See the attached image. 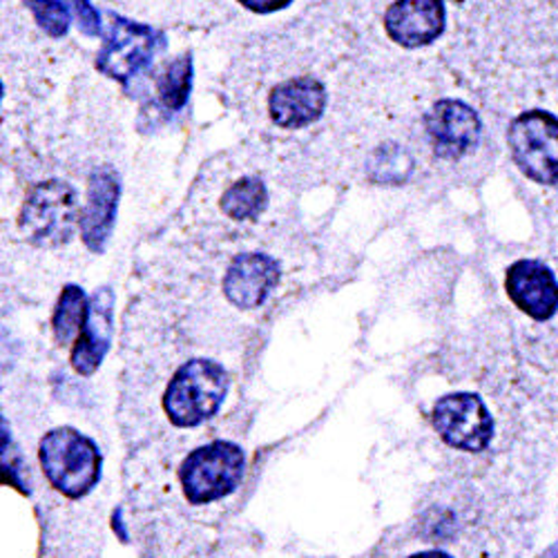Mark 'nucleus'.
I'll return each mask as SVG.
<instances>
[{
  "label": "nucleus",
  "instance_id": "nucleus-1",
  "mask_svg": "<svg viewBox=\"0 0 558 558\" xmlns=\"http://www.w3.org/2000/svg\"><path fill=\"white\" fill-rule=\"evenodd\" d=\"M83 204L78 191L63 179H45L34 183L25 195L19 226L23 238L40 248H59L74 232H81Z\"/></svg>",
  "mask_w": 558,
  "mask_h": 558
},
{
  "label": "nucleus",
  "instance_id": "nucleus-2",
  "mask_svg": "<svg viewBox=\"0 0 558 558\" xmlns=\"http://www.w3.org/2000/svg\"><path fill=\"white\" fill-rule=\"evenodd\" d=\"M38 460L45 481L65 498H83L101 481L104 458L99 445L72 427L45 434Z\"/></svg>",
  "mask_w": 558,
  "mask_h": 558
},
{
  "label": "nucleus",
  "instance_id": "nucleus-3",
  "mask_svg": "<svg viewBox=\"0 0 558 558\" xmlns=\"http://www.w3.org/2000/svg\"><path fill=\"white\" fill-rule=\"evenodd\" d=\"M226 368L206 357L183 362L163 391V411L174 427H197L219 413L228 396Z\"/></svg>",
  "mask_w": 558,
  "mask_h": 558
},
{
  "label": "nucleus",
  "instance_id": "nucleus-4",
  "mask_svg": "<svg viewBox=\"0 0 558 558\" xmlns=\"http://www.w3.org/2000/svg\"><path fill=\"white\" fill-rule=\"evenodd\" d=\"M246 453L230 440H213L183 460L179 483L185 500L208 505L230 496L242 485Z\"/></svg>",
  "mask_w": 558,
  "mask_h": 558
},
{
  "label": "nucleus",
  "instance_id": "nucleus-5",
  "mask_svg": "<svg viewBox=\"0 0 558 558\" xmlns=\"http://www.w3.org/2000/svg\"><path fill=\"white\" fill-rule=\"evenodd\" d=\"M331 104L327 81L311 70L284 74L264 95V117L275 130L313 128Z\"/></svg>",
  "mask_w": 558,
  "mask_h": 558
},
{
  "label": "nucleus",
  "instance_id": "nucleus-6",
  "mask_svg": "<svg viewBox=\"0 0 558 558\" xmlns=\"http://www.w3.org/2000/svg\"><path fill=\"white\" fill-rule=\"evenodd\" d=\"M511 161L538 185H558V117L547 110H527L507 130Z\"/></svg>",
  "mask_w": 558,
  "mask_h": 558
},
{
  "label": "nucleus",
  "instance_id": "nucleus-7",
  "mask_svg": "<svg viewBox=\"0 0 558 558\" xmlns=\"http://www.w3.org/2000/svg\"><path fill=\"white\" fill-rule=\"evenodd\" d=\"M166 48V36L146 23H134L119 14H110L108 32L101 50L97 54V70L128 85L144 70L150 68L153 59Z\"/></svg>",
  "mask_w": 558,
  "mask_h": 558
},
{
  "label": "nucleus",
  "instance_id": "nucleus-8",
  "mask_svg": "<svg viewBox=\"0 0 558 558\" xmlns=\"http://www.w3.org/2000/svg\"><path fill=\"white\" fill-rule=\"evenodd\" d=\"M429 417L438 438L456 451L483 453L494 442L496 421L478 393L456 391L440 396Z\"/></svg>",
  "mask_w": 558,
  "mask_h": 558
},
{
  "label": "nucleus",
  "instance_id": "nucleus-9",
  "mask_svg": "<svg viewBox=\"0 0 558 558\" xmlns=\"http://www.w3.org/2000/svg\"><path fill=\"white\" fill-rule=\"evenodd\" d=\"M427 150L438 161H462L476 153L483 138L478 112L460 99H438L421 119Z\"/></svg>",
  "mask_w": 558,
  "mask_h": 558
},
{
  "label": "nucleus",
  "instance_id": "nucleus-10",
  "mask_svg": "<svg viewBox=\"0 0 558 558\" xmlns=\"http://www.w3.org/2000/svg\"><path fill=\"white\" fill-rule=\"evenodd\" d=\"M385 36L402 50L434 45L447 27L445 0H389L383 14Z\"/></svg>",
  "mask_w": 558,
  "mask_h": 558
},
{
  "label": "nucleus",
  "instance_id": "nucleus-11",
  "mask_svg": "<svg viewBox=\"0 0 558 558\" xmlns=\"http://www.w3.org/2000/svg\"><path fill=\"white\" fill-rule=\"evenodd\" d=\"M279 277H282V266L272 255L259 251L240 253L226 266L221 291L235 308L255 311L272 295Z\"/></svg>",
  "mask_w": 558,
  "mask_h": 558
},
{
  "label": "nucleus",
  "instance_id": "nucleus-12",
  "mask_svg": "<svg viewBox=\"0 0 558 558\" xmlns=\"http://www.w3.org/2000/svg\"><path fill=\"white\" fill-rule=\"evenodd\" d=\"M507 295L521 313L547 322L558 313V277L541 259H519L505 277Z\"/></svg>",
  "mask_w": 558,
  "mask_h": 558
},
{
  "label": "nucleus",
  "instance_id": "nucleus-13",
  "mask_svg": "<svg viewBox=\"0 0 558 558\" xmlns=\"http://www.w3.org/2000/svg\"><path fill=\"white\" fill-rule=\"evenodd\" d=\"M119 208V177L110 166L89 177L81 215V238L92 253H101L112 235Z\"/></svg>",
  "mask_w": 558,
  "mask_h": 558
},
{
  "label": "nucleus",
  "instance_id": "nucleus-14",
  "mask_svg": "<svg viewBox=\"0 0 558 558\" xmlns=\"http://www.w3.org/2000/svg\"><path fill=\"white\" fill-rule=\"evenodd\" d=\"M114 293L101 289L89 298V313L78 340L72 347L70 364L78 376H92L110 351L114 331Z\"/></svg>",
  "mask_w": 558,
  "mask_h": 558
},
{
  "label": "nucleus",
  "instance_id": "nucleus-15",
  "mask_svg": "<svg viewBox=\"0 0 558 558\" xmlns=\"http://www.w3.org/2000/svg\"><path fill=\"white\" fill-rule=\"evenodd\" d=\"M32 8L34 19L52 38H63L70 29L72 19L78 21V29L85 36L101 34V14L89 0H25Z\"/></svg>",
  "mask_w": 558,
  "mask_h": 558
},
{
  "label": "nucleus",
  "instance_id": "nucleus-16",
  "mask_svg": "<svg viewBox=\"0 0 558 558\" xmlns=\"http://www.w3.org/2000/svg\"><path fill=\"white\" fill-rule=\"evenodd\" d=\"M270 206L268 185L259 174L244 172L226 183L223 193L219 195V213L230 223H253L259 221L262 215Z\"/></svg>",
  "mask_w": 558,
  "mask_h": 558
},
{
  "label": "nucleus",
  "instance_id": "nucleus-17",
  "mask_svg": "<svg viewBox=\"0 0 558 558\" xmlns=\"http://www.w3.org/2000/svg\"><path fill=\"white\" fill-rule=\"evenodd\" d=\"M89 313V298L76 284H68L52 313V333L57 344L74 347Z\"/></svg>",
  "mask_w": 558,
  "mask_h": 558
},
{
  "label": "nucleus",
  "instance_id": "nucleus-18",
  "mask_svg": "<svg viewBox=\"0 0 558 558\" xmlns=\"http://www.w3.org/2000/svg\"><path fill=\"white\" fill-rule=\"evenodd\" d=\"M191 87H193V59L191 54H181L172 63H168L163 72L157 76V83H155L157 104L166 112L174 114L189 104Z\"/></svg>",
  "mask_w": 558,
  "mask_h": 558
},
{
  "label": "nucleus",
  "instance_id": "nucleus-19",
  "mask_svg": "<svg viewBox=\"0 0 558 558\" xmlns=\"http://www.w3.org/2000/svg\"><path fill=\"white\" fill-rule=\"evenodd\" d=\"M413 166L415 163L409 148L400 144H383L366 157V179L380 185L402 183L411 177Z\"/></svg>",
  "mask_w": 558,
  "mask_h": 558
},
{
  "label": "nucleus",
  "instance_id": "nucleus-20",
  "mask_svg": "<svg viewBox=\"0 0 558 558\" xmlns=\"http://www.w3.org/2000/svg\"><path fill=\"white\" fill-rule=\"evenodd\" d=\"M238 3L253 12V14H259V16H268V14H275V12H282L287 10L293 0H238Z\"/></svg>",
  "mask_w": 558,
  "mask_h": 558
},
{
  "label": "nucleus",
  "instance_id": "nucleus-21",
  "mask_svg": "<svg viewBox=\"0 0 558 558\" xmlns=\"http://www.w3.org/2000/svg\"><path fill=\"white\" fill-rule=\"evenodd\" d=\"M407 558H453V556L449 551H445V549H423V551H415V554H411Z\"/></svg>",
  "mask_w": 558,
  "mask_h": 558
},
{
  "label": "nucleus",
  "instance_id": "nucleus-22",
  "mask_svg": "<svg viewBox=\"0 0 558 558\" xmlns=\"http://www.w3.org/2000/svg\"><path fill=\"white\" fill-rule=\"evenodd\" d=\"M541 558H558V541H554V543L543 551Z\"/></svg>",
  "mask_w": 558,
  "mask_h": 558
}]
</instances>
